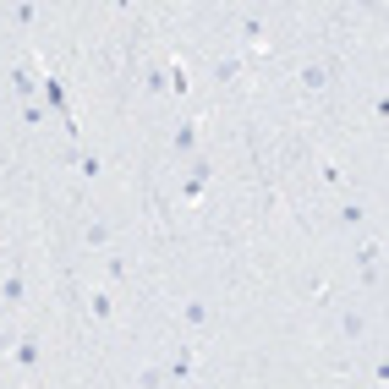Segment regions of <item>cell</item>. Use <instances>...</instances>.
<instances>
[{"mask_svg":"<svg viewBox=\"0 0 389 389\" xmlns=\"http://www.w3.org/2000/svg\"><path fill=\"white\" fill-rule=\"evenodd\" d=\"M368 329H373L368 312H345V318H340V334H345V340H368Z\"/></svg>","mask_w":389,"mask_h":389,"instance_id":"1","label":"cell"},{"mask_svg":"<svg viewBox=\"0 0 389 389\" xmlns=\"http://www.w3.org/2000/svg\"><path fill=\"white\" fill-rule=\"evenodd\" d=\"M88 312H93V318H115V296H110V291H93V296H88Z\"/></svg>","mask_w":389,"mask_h":389,"instance_id":"2","label":"cell"},{"mask_svg":"<svg viewBox=\"0 0 389 389\" xmlns=\"http://www.w3.org/2000/svg\"><path fill=\"white\" fill-rule=\"evenodd\" d=\"M302 88H307V93L329 88V66H302Z\"/></svg>","mask_w":389,"mask_h":389,"instance_id":"3","label":"cell"},{"mask_svg":"<svg viewBox=\"0 0 389 389\" xmlns=\"http://www.w3.org/2000/svg\"><path fill=\"white\" fill-rule=\"evenodd\" d=\"M181 318H187V323H209V318H214V307H209V302H187V307H181Z\"/></svg>","mask_w":389,"mask_h":389,"instance_id":"4","label":"cell"},{"mask_svg":"<svg viewBox=\"0 0 389 389\" xmlns=\"http://www.w3.org/2000/svg\"><path fill=\"white\" fill-rule=\"evenodd\" d=\"M39 357H44L39 340H22V345H17V362H22V368H39Z\"/></svg>","mask_w":389,"mask_h":389,"instance_id":"5","label":"cell"},{"mask_svg":"<svg viewBox=\"0 0 389 389\" xmlns=\"http://www.w3.org/2000/svg\"><path fill=\"white\" fill-rule=\"evenodd\" d=\"M241 39H247V44H263V22H258V17H241Z\"/></svg>","mask_w":389,"mask_h":389,"instance_id":"6","label":"cell"},{"mask_svg":"<svg viewBox=\"0 0 389 389\" xmlns=\"http://www.w3.org/2000/svg\"><path fill=\"white\" fill-rule=\"evenodd\" d=\"M187 373H192V357H175V362H170V368H164V379H170V384H181V379H187Z\"/></svg>","mask_w":389,"mask_h":389,"instance_id":"7","label":"cell"},{"mask_svg":"<svg viewBox=\"0 0 389 389\" xmlns=\"http://www.w3.org/2000/svg\"><path fill=\"white\" fill-rule=\"evenodd\" d=\"M192 149H198V132L181 126V132H175V154H192Z\"/></svg>","mask_w":389,"mask_h":389,"instance_id":"8","label":"cell"},{"mask_svg":"<svg viewBox=\"0 0 389 389\" xmlns=\"http://www.w3.org/2000/svg\"><path fill=\"white\" fill-rule=\"evenodd\" d=\"M362 220H368L362 203H345V209H340V225H362Z\"/></svg>","mask_w":389,"mask_h":389,"instance_id":"9","label":"cell"},{"mask_svg":"<svg viewBox=\"0 0 389 389\" xmlns=\"http://www.w3.org/2000/svg\"><path fill=\"white\" fill-rule=\"evenodd\" d=\"M0 302H22V280H17V274L0 280Z\"/></svg>","mask_w":389,"mask_h":389,"instance_id":"10","label":"cell"}]
</instances>
